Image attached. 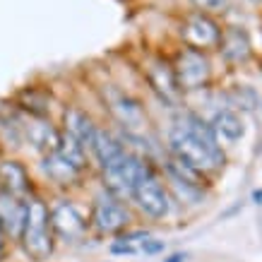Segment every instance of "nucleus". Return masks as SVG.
<instances>
[{
	"instance_id": "1",
	"label": "nucleus",
	"mask_w": 262,
	"mask_h": 262,
	"mask_svg": "<svg viewBox=\"0 0 262 262\" xmlns=\"http://www.w3.org/2000/svg\"><path fill=\"white\" fill-rule=\"evenodd\" d=\"M171 157L198 168L200 173H214L224 168L222 144L202 116L192 111H181L168 135Z\"/></svg>"
},
{
	"instance_id": "2",
	"label": "nucleus",
	"mask_w": 262,
	"mask_h": 262,
	"mask_svg": "<svg viewBox=\"0 0 262 262\" xmlns=\"http://www.w3.org/2000/svg\"><path fill=\"white\" fill-rule=\"evenodd\" d=\"M17 246L22 248L27 262H51V257L56 255L58 243L51 229L48 200L41 192L27 200V214Z\"/></svg>"
},
{
	"instance_id": "3",
	"label": "nucleus",
	"mask_w": 262,
	"mask_h": 262,
	"mask_svg": "<svg viewBox=\"0 0 262 262\" xmlns=\"http://www.w3.org/2000/svg\"><path fill=\"white\" fill-rule=\"evenodd\" d=\"M48 214H51V229L58 246H80L89 233V219L82 212L77 202L68 195H56L48 200Z\"/></svg>"
},
{
	"instance_id": "4",
	"label": "nucleus",
	"mask_w": 262,
	"mask_h": 262,
	"mask_svg": "<svg viewBox=\"0 0 262 262\" xmlns=\"http://www.w3.org/2000/svg\"><path fill=\"white\" fill-rule=\"evenodd\" d=\"M151 171L154 168H151L147 157L127 151L118 164H113L111 168L101 171V190L111 192L113 198L125 202V200H130V192L135 188V183L140 178H144L147 173H151Z\"/></svg>"
},
{
	"instance_id": "5",
	"label": "nucleus",
	"mask_w": 262,
	"mask_h": 262,
	"mask_svg": "<svg viewBox=\"0 0 262 262\" xmlns=\"http://www.w3.org/2000/svg\"><path fill=\"white\" fill-rule=\"evenodd\" d=\"M89 231H96L99 236H118L130 224V212L123 200L113 198L111 192L99 190L89 207Z\"/></svg>"
},
{
	"instance_id": "6",
	"label": "nucleus",
	"mask_w": 262,
	"mask_h": 262,
	"mask_svg": "<svg viewBox=\"0 0 262 262\" xmlns=\"http://www.w3.org/2000/svg\"><path fill=\"white\" fill-rule=\"evenodd\" d=\"M103 103L113 116V120L118 123L120 133H125V135H144L147 133V127H149L147 111L135 96H130L123 89L111 87L103 94Z\"/></svg>"
},
{
	"instance_id": "7",
	"label": "nucleus",
	"mask_w": 262,
	"mask_h": 262,
	"mask_svg": "<svg viewBox=\"0 0 262 262\" xmlns=\"http://www.w3.org/2000/svg\"><path fill=\"white\" fill-rule=\"evenodd\" d=\"M130 200L135 202V207L149 219H166L171 212V195L168 188L159 181V176L147 173L144 178L135 183V188L130 192Z\"/></svg>"
},
{
	"instance_id": "8",
	"label": "nucleus",
	"mask_w": 262,
	"mask_h": 262,
	"mask_svg": "<svg viewBox=\"0 0 262 262\" xmlns=\"http://www.w3.org/2000/svg\"><path fill=\"white\" fill-rule=\"evenodd\" d=\"M173 72L181 92H195V89H205L209 84V80H212V63H209L205 51L183 48L173 63Z\"/></svg>"
},
{
	"instance_id": "9",
	"label": "nucleus",
	"mask_w": 262,
	"mask_h": 262,
	"mask_svg": "<svg viewBox=\"0 0 262 262\" xmlns=\"http://www.w3.org/2000/svg\"><path fill=\"white\" fill-rule=\"evenodd\" d=\"M22 140L24 149L36 154V159L43 154L56 151L58 140H60V125L53 123V118H41V116H29L22 111Z\"/></svg>"
},
{
	"instance_id": "10",
	"label": "nucleus",
	"mask_w": 262,
	"mask_h": 262,
	"mask_svg": "<svg viewBox=\"0 0 262 262\" xmlns=\"http://www.w3.org/2000/svg\"><path fill=\"white\" fill-rule=\"evenodd\" d=\"M0 190L19 200H29L39 192L32 168L15 154H0Z\"/></svg>"
},
{
	"instance_id": "11",
	"label": "nucleus",
	"mask_w": 262,
	"mask_h": 262,
	"mask_svg": "<svg viewBox=\"0 0 262 262\" xmlns=\"http://www.w3.org/2000/svg\"><path fill=\"white\" fill-rule=\"evenodd\" d=\"M36 171L41 173L43 181L51 183V185L60 192H68V190H72V188H77V185L84 181V176H87V171L72 166L70 161L63 159L58 151H51V154L39 157Z\"/></svg>"
},
{
	"instance_id": "12",
	"label": "nucleus",
	"mask_w": 262,
	"mask_h": 262,
	"mask_svg": "<svg viewBox=\"0 0 262 262\" xmlns=\"http://www.w3.org/2000/svg\"><path fill=\"white\" fill-rule=\"evenodd\" d=\"M127 154L125 140L111 130V127H96L94 137H92V144H89V161L99 166V171H106L111 168L113 164H118L123 157Z\"/></svg>"
},
{
	"instance_id": "13",
	"label": "nucleus",
	"mask_w": 262,
	"mask_h": 262,
	"mask_svg": "<svg viewBox=\"0 0 262 262\" xmlns=\"http://www.w3.org/2000/svg\"><path fill=\"white\" fill-rule=\"evenodd\" d=\"M144 70V77L149 82V87L157 92L164 103L168 106H181V99H183V92L176 82V72H173V65H168L166 60L161 58H151L147 60V65L142 68Z\"/></svg>"
},
{
	"instance_id": "14",
	"label": "nucleus",
	"mask_w": 262,
	"mask_h": 262,
	"mask_svg": "<svg viewBox=\"0 0 262 262\" xmlns=\"http://www.w3.org/2000/svg\"><path fill=\"white\" fill-rule=\"evenodd\" d=\"M183 41L188 48H198V51H209V48H219L222 41V29L219 24L205 12H195V15L185 17L183 22Z\"/></svg>"
},
{
	"instance_id": "15",
	"label": "nucleus",
	"mask_w": 262,
	"mask_h": 262,
	"mask_svg": "<svg viewBox=\"0 0 262 262\" xmlns=\"http://www.w3.org/2000/svg\"><path fill=\"white\" fill-rule=\"evenodd\" d=\"M96 127H99V123L84 108H80V106H63V111H60V130L68 133L70 137H75L87 151Z\"/></svg>"
},
{
	"instance_id": "16",
	"label": "nucleus",
	"mask_w": 262,
	"mask_h": 262,
	"mask_svg": "<svg viewBox=\"0 0 262 262\" xmlns=\"http://www.w3.org/2000/svg\"><path fill=\"white\" fill-rule=\"evenodd\" d=\"M166 243L159 238H151L144 231H125L118 233L111 243L113 255H159L164 253Z\"/></svg>"
},
{
	"instance_id": "17",
	"label": "nucleus",
	"mask_w": 262,
	"mask_h": 262,
	"mask_svg": "<svg viewBox=\"0 0 262 262\" xmlns=\"http://www.w3.org/2000/svg\"><path fill=\"white\" fill-rule=\"evenodd\" d=\"M0 149L3 154H17L19 149H24L22 111L12 101L8 106H0Z\"/></svg>"
},
{
	"instance_id": "18",
	"label": "nucleus",
	"mask_w": 262,
	"mask_h": 262,
	"mask_svg": "<svg viewBox=\"0 0 262 262\" xmlns=\"http://www.w3.org/2000/svg\"><path fill=\"white\" fill-rule=\"evenodd\" d=\"M24 214H27V200H19L10 192L0 190V229L12 246H17L19 233L24 226Z\"/></svg>"
},
{
	"instance_id": "19",
	"label": "nucleus",
	"mask_w": 262,
	"mask_h": 262,
	"mask_svg": "<svg viewBox=\"0 0 262 262\" xmlns=\"http://www.w3.org/2000/svg\"><path fill=\"white\" fill-rule=\"evenodd\" d=\"M12 103H15L19 111L29 113V116H41V118H51V106H53V99H51V92L43 87H34V84H27L12 96Z\"/></svg>"
},
{
	"instance_id": "20",
	"label": "nucleus",
	"mask_w": 262,
	"mask_h": 262,
	"mask_svg": "<svg viewBox=\"0 0 262 262\" xmlns=\"http://www.w3.org/2000/svg\"><path fill=\"white\" fill-rule=\"evenodd\" d=\"M209 127L216 135V140H226V142H238L246 135V125L236 111L231 108H222L214 113V118L209 120Z\"/></svg>"
},
{
	"instance_id": "21",
	"label": "nucleus",
	"mask_w": 262,
	"mask_h": 262,
	"mask_svg": "<svg viewBox=\"0 0 262 262\" xmlns=\"http://www.w3.org/2000/svg\"><path fill=\"white\" fill-rule=\"evenodd\" d=\"M219 48H222V56L229 63H246L250 58V39L243 29H236V27L229 32H222Z\"/></svg>"
},
{
	"instance_id": "22",
	"label": "nucleus",
	"mask_w": 262,
	"mask_h": 262,
	"mask_svg": "<svg viewBox=\"0 0 262 262\" xmlns=\"http://www.w3.org/2000/svg\"><path fill=\"white\" fill-rule=\"evenodd\" d=\"M56 151L63 157V159L70 161L72 166L82 168V171H89V166H92V161H89V151L84 149L75 137H70L68 133H63V130H60V140H58Z\"/></svg>"
},
{
	"instance_id": "23",
	"label": "nucleus",
	"mask_w": 262,
	"mask_h": 262,
	"mask_svg": "<svg viewBox=\"0 0 262 262\" xmlns=\"http://www.w3.org/2000/svg\"><path fill=\"white\" fill-rule=\"evenodd\" d=\"M164 171H166V178H168V185H171V190L176 192V198L181 200V202H185V205H198L200 200H202V188L192 185L190 181H185L183 176L176 173L173 168L164 166Z\"/></svg>"
},
{
	"instance_id": "24",
	"label": "nucleus",
	"mask_w": 262,
	"mask_h": 262,
	"mask_svg": "<svg viewBox=\"0 0 262 262\" xmlns=\"http://www.w3.org/2000/svg\"><path fill=\"white\" fill-rule=\"evenodd\" d=\"M192 5L200 8V12H214L226 5V0H192Z\"/></svg>"
},
{
	"instance_id": "25",
	"label": "nucleus",
	"mask_w": 262,
	"mask_h": 262,
	"mask_svg": "<svg viewBox=\"0 0 262 262\" xmlns=\"http://www.w3.org/2000/svg\"><path fill=\"white\" fill-rule=\"evenodd\" d=\"M10 243L8 241V236H5V231L0 229V262H5V257H8V250H10Z\"/></svg>"
},
{
	"instance_id": "26",
	"label": "nucleus",
	"mask_w": 262,
	"mask_h": 262,
	"mask_svg": "<svg viewBox=\"0 0 262 262\" xmlns=\"http://www.w3.org/2000/svg\"><path fill=\"white\" fill-rule=\"evenodd\" d=\"M250 3H255V5H260V3H262V0H250Z\"/></svg>"
}]
</instances>
